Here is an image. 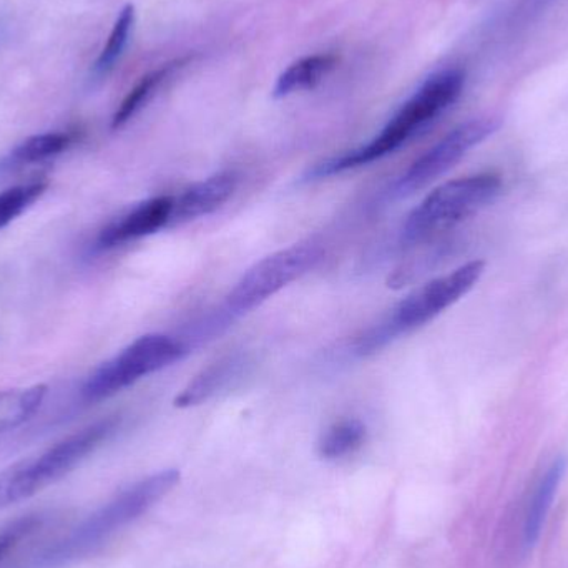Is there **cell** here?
Wrapping results in <instances>:
<instances>
[{"mask_svg": "<svg viewBox=\"0 0 568 568\" xmlns=\"http://www.w3.org/2000/svg\"><path fill=\"white\" fill-rule=\"evenodd\" d=\"M176 469L160 470L136 480L103 504L92 516L73 527L67 536L39 554L29 568H60L79 562L102 549L120 530L149 513L179 484Z\"/></svg>", "mask_w": 568, "mask_h": 568, "instance_id": "6da1fadb", "label": "cell"}, {"mask_svg": "<svg viewBox=\"0 0 568 568\" xmlns=\"http://www.w3.org/2000/svg\"><path fill=\"white\" fill-rule=\"evenodd\" d=\"M464 85H466V73L460 69H446L434 73L394 113L393 119L381 130L379 135L374 136L366 145L317 163L307 172L306 179H327L389 155L453 106L463 95Z\"/></svg>", "mask_w": 568, "mask_h": 568, "instance_id": "7a4b0ae2", "label": "cell"}, {"mask_svg": "<svg viewBox=\"0 0 568 568\" xmlns=\"http://www.w3.org/2000/svg\"><path fill=\"white\" fill-rule=\"evenodd\" d=\"M484 273H486V262L474 260L447 275L417 287L414 293H410L406 300L400 301L394 307L393 313L386 320L381 321L377 326L371 327L357 339V353L361 356L376 353L400 334L426 326L444 311L454 306L457 301L463 300L480 282Z\"/></svg>", "mask_w": 568, "mask_h": 568, "instance_id": "3957f363", "label": "cell"}, {"mask_svg": "<svg viewBox=\"0 0 568 568\" xmlns=\"http://www.w3.org/2000/svg\"><path fill=\"white\" fill-rule=\"evenodd\" d=\"M119 427V419L99 420L80 433L60 440L39 456L27 457L0 470V510L16 506L72 473Z\"/></svg>", "mask_w": 568, "mask_h": 568, "instance_id": "277c9868", "label": "cell"}, {"mask_svg": "<svg viewBox=\"0 0 568 568\" xmlns=\"http://www.w3.org/2000/svg\"><path fill=\"white\" fill-rule=\"evenodd\" d=\"M500 190L503 179L490 172L444 183L407 216L403 239L409 243L434 239L486 209L500 195Z\"/></svg>", "mask_w": 568, "mask_h": 568, "instance_id": "5b68a950", "label": "cell"}, {"mask_svg": "<svg viewBox=\"0 0 568 568\" xmlns=\"http://www.w3.org/2000/svg\"><path fill=\"white\" fill-rule=\"evenodd\" d=\"M323 243L306 240L266 256L248 270L226 296V316H243L262 306L287 284L310 273L323 260Z\"/></svg>", "mask_w": 568, "mask_h": 568, "instance_id": "8992f818", "label": "cell"}, {"mask_svg": "<svg viewBox=\"0 0 568 568\" xmlns=\"http://www.w3.org/2000/svg\"><path fill=\"white\" fill-rule=\"evenodd\" d=\"M186 344L166 334H146L133 341L113 359L106 361L82 387L87 403L106 399L136 381L180 361Z\"/></svg>", "mask_w": 568, "mask_h": 568, "instance_id": "52a82bcc", "label": "cell"}, {"mask_svg": "<svg viewBox=\"0 0 568 568\" xmlns=\"http://www.w3.org/2000/svg\"><path fill=\"white\" fill-rule=\"evenodd\" d=\"M499 129L500 119L497 116H480V119L460 123L436 145L430 146L399 176V180L394 183V195L409 196L426 189Z\"/></svg>", "mask_w": 568, "mask_h": 568, "instance_id": "ba28073f", "label": "cell"}, {"mask_svg": "<svg viewBox=\"0 0 568 568\" xmlns=\"http://www.w3.org/2000/svg\"><path fill=\"white\" fill-rule=\"evenodd\" d=\"M173 196H156L140 203L100 232L97 246L115 248L172 225Z\"/></svg>", "mask_w": 568, "mask_h": 568, "instance_id": "9c48e42d", "label": "cell"}, {"mask_svg": "<svg viewBox=\"0 0 568 568\" xmlns=\"http://www.w3.org/2000/svg\"><path fill=\"white\" fill-rule=\"evenodd\" d=\"M236 186L239 175L235 172L216 173L202 182L193 183L179 196H173L172 225H182L212 215L223 203L229 202Z\"/></svg>", "mask_w": 568, "mask_h": 568, "instance_id": "30bf717a", "label": "cell"}, {"mask_svg": "<svg viewBox=\"0 0 568 568\" xmlns=\"http://www.w3.org/2000/svg\"><path fill=\"white\" fill-rule=\"evenodd\" d=\"M567 473L566 457H557L550 466L540 474L539 479L530 489L523 516V547L526 552L532 550L542 537L544 527L549 519L550 510L556 503L557 494L562 486Z\"/></svg>", "mask_w": 568, "mask_h": 568, "instance_id": "8fae6325", "label": "cell"}, {"mask_svg": "<svg viewBox=\"0 0 568 568\" xmlns=\"http://www.w3.org/2000/svg\"><path fill=\"white\" fill-rule=\"evenodd\" d=\"M246 363L248 361L243 354H230L210 364L176 396L175 406H200L212 399L243 376Z\"/></svg>", "mask_w": 568, "mask_h": 568, "instance_id": "7c38bea8", "label": "cell"}, {"mask_svg": "<svg viewBox=\"0 0 568 568\" xmlns=\"http://www.w3.org/2000/svg\"><path fill=\"white\" fill-rule=\"evenodd\" d=\"M337 65V57L334 53H316V55L303 57L291 63L276 80L273 95L276 99L293 95L296 92L314 89L320 85Z\"/></svg>", "mask_w": 568, "mask_h": 568, "instance_id": "4fadbf2b", "label": "cell"}, {"mask_svg": "<svg viewBox=\"0 0 568 568\" xmlns=\"http://www.w3.org/2000/svg\"><path fill=\"white\" fill-rule=\"evenodd\" d=\"M190 62H192V57H182V59L173 60V62L165 63V65L143 75L116 109L112 119V129H122L125 123H129L153 99L160 87Z\"/></svg>", "mask_w": 568, "mask_h": 568, "instance_id": "5bb4252c", "label": "cell"}, {"mask_svg": "<svg viewBox=\"0 0 568 568\" xmlns=\"http://www.w3.org/2000/svg\"><path fill=\"white\" fill-rule=\"evenodd\" d=\"M45 396L47 386L43 384L23 387V389L2 390L0 393V439L26 424L40 409Z\"/></svg>", "mask_w": 568, "mask_h": 568, "instance_id": "9a60e30c", "label": "cell"}, {"mask_svg": "<svg viewBox=\"0 0 568 568\" xmlns=\"http://www.w3.org/2000/svg\"><path fill=\"white\" fill-rule=\"evenodd\" d=\"M367 429L359 419H341L324 430L317 443V454L326 460L343 459L356 453L364 440Z\"/></svg>", "mask_w": 568, "mask_h": 568, "instance_id": "2e32d148", "label": "cell"}, {"mask_svg": "<svg viewBox=\"0 0 568 568\" xmlns=\"http://www.w3.org/2000/svg\"><path fill=\"white\" fill-rule=\"evenodd\" d=\"M133 26H135V7L125 6L116 16L115 23L110 30L109 39L100 52L99 59L93 63V77L103 79L115 69L116 62L122 59L130 37H132Z\"/></svg>", "mask_w": 568, "mask_h": 568, "instance_id": "e0dca14e", "label": "cell"}, {"mask_svg": "<svg viewBox=\"0 0 568 568\" xmlns=\"http://www.w3.org/2000/svg\"><path fill=\"white\" fill-rule=\"evenodd\" d=\"M70 143H72V136L69 133H40V135L29 136L20 145H17L10 159H12V162L20 163V165L43 162V160L52 159V156L65 152Z\"/></svg>", "mask_w": 568, "mask_h": 568, "instance_id": "ac0fdd59", "label": "cell"}, {"mask_svg": "<svg viewBox=\"0 0 568 568\" xmlns=\"http://www.w3.org/2000/svg\"><path fill=\"white\" fill-rule=\"evenodd\" d=\"M47 183L32 182L0 192V230L22 215L45 193Z\"/></svg>", "mask_w": 568, "mask_h": 568, "instance_id": "d6986e66", "label": "cell"}, {"mask_svg": "<svg viewBox=\"0 0 568 568\" xmlns=\"http://www.w3.org/2000/svg\"><path fill=\"white\" fill-rule=\"evenodd\" d=\"M42 523V516H27L13 520L0 530V566L22 546V542L40 529Z\"/></svg>", "mask_w": 568, "mask_h": 568, "instance_id": "ffe728a7", "label": "cell"}, {"mask_svg": "<svg viewBox=\"0 0 568 568\" xmlns=\"http://www.w3.org/2000/svg\"><path fill=\"white\" fill-rule=\"evenodd\" d=\"M7 37H9V23L6 20L0 19V43L6 42Z\"/></svg>", "mask_w": 568, "mask_h": 568, "instance_id": "44dd1931", "label": "cell"}]
</instances>
